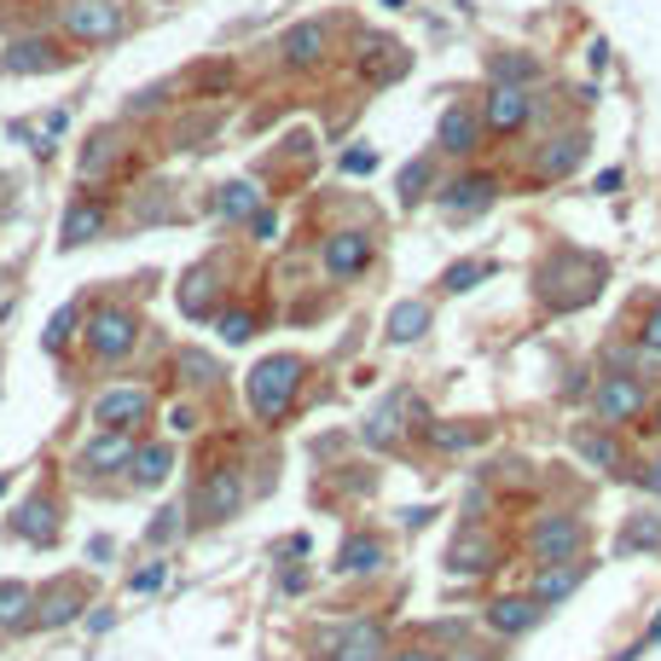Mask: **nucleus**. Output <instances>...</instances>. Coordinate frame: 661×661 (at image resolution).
I'll use <instances>...</instances> for the list:
<instances>
[{"instance_id":"obj_5","label":"nucleus","mask_w":661,"mask_h":661,"mask_svg":"<svg viewBox=\"0 0 661 661\" xmlns=\"http://www.w3.org/2000/svg\"><path fill=\"white\" fill-rule=\"evenodd\" d=\"M581 546H586V522L574 511H551V517H539L529 529V551H534L539 569H546V563H574Z\"/></svg>"},{"instance_id":"obj_11","label":"nucleus","mask_w":661,"mask_h":661,"mask_svg":"<svg viewBox=\"0 0 661 661\" xmlns=\"http://www.w3.org/2000/svg\"><path fill=\"white\" fill-rule=\"evenodd\" d=\"M586 134H551L546 145L534 151V180H569L574 168L586 163Z\"/></svg>"},{"instance_id":"obj_34","label":"nucleus","mask_w":661,"mask_h":661,"mask_svg":"<svg viewBox=\"0 0 661 661\" xmlns=\"http://www.w3.org/2000/svg\"><path fill=\"white\" fill-rule=\"evenodd\" d=\"M487 441V423H430V447L441 453H470Z\"/></svg>"},{"instance_id":"obj_30","label":"nucleus","mask_w":661,"mask_h":661,"mask_svg":"<svg viewBox=\"0 0 661 661\" xmlns=\"http://www.w3.org/2000/svg\"><path fill=\"white\" fill-rule=\"evenodd\" d=\"M360 435H366V447H395V441H401V401L389 395V401L371 406L366 423H360Z\"/></svg>"},{"instance_id":"obj_33","label":"nucleus","mask_w":661,"mask_h":661,"mask_svg":"<svg viewBox=\"0 0 661 661\" xmlns=\"http://www.w3.org/2000/svg\"><path fill=\"white\" fill-rule=\"evenodd\" d=\"M406 71H412V59H406L401 47H371V53L360 59V76L371 81V88H383V81H395Z\"/></svg>"},{"instance_id":"obj_1","label":"nucleus","mask_w":661,"mask_h":661,"mask_svg":"<svg viewBox=\"0 0 661 661\" xmlns=\"http://www.w3.org/2000/svg\"><path fill=\"white\" fill-rule=\"evenodd\" d=\"M603 284V262L598 256H581V250H551L546 262L534 267V296L546 314H574L598 296Z\"/></svg>"},{"instance_id":"obj_6","label":"nucleus","mask_w":661,"mask_h":661,"mask_svg":"<svg viewBox=\"0 0 661 661\" xmlns=\"http://www.w3.org/2000/svg\"><path fill=\"white\" fill-rule=\"evenodd\" d=\"M64 36L71 41H116L123 36V7L116 0H64Z\"/></svg>"},{"instance_id":"obj_44","label":"nucleus","mask_w":661,"mask_h":661,"mask_svg":"<svg viewBox=\"0 0 661 661\" xmlns=\"http://www.w3.org/2000/svg\"><path fill=\"white\" fill-rule=\"evenodd\" d=\"M378 168V151H343V175H371Z\"/></svg>"},{"instance_id":"obj_50","label":"nucleus","mask_w":661,"mask_h":661,"mask_svg":"<svg viewBox=\"0 0 661 661\" xmlns=\"http://www.w3.org/2000/svg\"><path fill=\"white\" fill-rule=\"evenodd\" d=\"M615 186H621V168H603V175H598V186H592V192H615Z\"/></svg>"},{"instance_id":"obj_28","label":"nucleus","mask_w":661,"mask_h":661,"mask_svg":"<svg viewBox=\"0 0 661 661\" xmlns=\"http://www.w3.org/2000/svg\"><path fill=\"white\" fill-rule=\"evenodd\" d=\"M574 453H581L592 470H621V465H626L621 441L609 435V430H574Z\"/></svg>"},{"instance_id":"obj_45","label":"nucleus","mask_w":661,"mask_h":661,"mask_svg":"<svg viewBox=\"0 0 661 661\" xmlns=\"http://www.w3.org/2000/svg\"><path fill=\"white\" fill-rule=\"evenodd\" d=\"M250 232H256L262 244H267V239H279V215H274V209H256V215H250Z\"/></svg>"},{"instance_id":"obj_40","label":"nucleus","mask_w":661,"mask_h":661,"mask_svg":"<svg viewBox=\"0 0 661 661\" xmlns=\"http://www.w3.org/2000/svg\"><path fill=\"white\" fill-rule=\"evenodd\" d=\"M180 529H186V522H180V511H168V505H163V511L145 522V546H151V551H168V546L180 539Z\"/></svg>"},{"instance_id":"obj_27","label":"nucleus","mask_w":661,"mask_h":661,"mask_svg":"<svg viewBox=\"0 0 661 661\" xmlns=\"http://www.w3.org/2000/svg\"><path fill=\"white\" fill-rule=\"evenodd\" d=\"M615 551H621V557L661 551V517H656V511H638V517H626V522H621V534H615Z\"/></svg>"},{"instance_id":"obj_29","label":"nucleus","mask_w":661,"mask_h":661,"mask_svg":"<svg viewBox=\"0 0 661 661\" xmlns=\"http://www.w3.org/2000/svg\"><path fill=\"white\" fill-rule=\"evenodd\" d=\"M220 308V291H215V274H186V284H180V314L186 319H209Z\"/></svg>"},{"instance_id":"obj_52","label":"nucleus","mask_w":661,"mask_h":661,"mask_svg":"<svg viewBox=\"0 0 661 661\" xmlns=\"http://www.w3.org/2000/svg\"><path fill=\"white\" fill-rule=\"evenodd\" d=\"M644 644H661V615L650 621V633H644Z\"/></svg>"},{"instance_id":"obj_22","label":"nucleus","mask_w":661,"mask_h":661,"mask_svg":"<svg viewBox=\"0 0 661 661\" xmlns=\"http://www.w3.org/2000/svg\"><path fill=\"white\" fill-rule=\"evenodd\" d=\"M12 534H18V539H29V546H53V539H59L53 494H36V499H24V511L12 517Z\"/></svg>"},{"instance_id":"obj_47","label":"nucleus","mask_w":661,"mask_h":661,"mask_svg":"<svg viewBox=\"0 0 661 661\" xmlns=\"http://www.w3.org/2000/svg\"><path fill=\"white\" fill-rule=\"evenodd\" d=\"M284 592H291V598H296V592H308V569H284Z\"/></svg>"},{"instance_id":"obj_43","label":"nucleus","mask_w":661,"mask_h":661,"mask_svg":"<svg viewBox=\"0 0 661 661\" xmlns=\"http://www.w3.org/2000/svg\"><path fill=\"white\" fill-rule=\"evenodd\" d=\"M163 581H168V563H145V569L128 581V592H157Z\"/></svg>"},{"instance_id":"obj_36","label":"nucleus","mask_w":661,"mask_h":661,"mask_svg":"<svg viewBox=\"0 0 661 661\" xmlns=\"http://www.w3.org/2000/svg\"><path fill=\"white\" fill-rule=\"evenodd\" d=\"M29 609H36V586L24 581H0V626H24Z\"/></svg>"},{"instance_id":"obj_32","label":"nucleus","mask_w":661,"mask_h":661,"mask_svg":"<svg viewBox=\"0 0 661 661\" xmlns=\"http://www.w3.org/2000/svg\"><path fill=\"white\" fill-rule=\"evenodd\" d=\"M430 331V302H395L389 308V343H418Z\"/></svg>"},{"instance_id":"obj_31","label":"nucleus","mask_w":661,"mask_h":661,"mask_svg":"<svg viewBox=\"0 0 661 661\" xmlns=\"http://www.w3.org/2000/svg\"><path fill=\"white\" fill-rule=\"evenodd\" d=\"M256 209H262V192H256L250 180H227V186L215 192V215H220V220H250Z\"/></svg>"},{"instance_id":"obj_46","label":"nucleus","mask_w":661,"mask_h":661,"mask_svg":"<svg viewBox=\"0 0 661 661\" xmlns=\"http://www.w3.org/2000/svg\"><path fill=\"white\" fill-rule=\"evenodd\" d=\"M644 354H656V360H661V308L644 319Z\"/></svg>"},{"instance_id":"obj_38","label":"nucleus","mask_w":661,"mask_h":661,"mask_svg":"<svg viewBox=\"0 0 661 661\" xmlns=\"http://www.w3.org/2000/svg\"><path fill=\"white\" fill-rule=\"evenodd\" d=\"M430 175H435V163H430V157H412V163H406L401 175H395V192H401L406 209H412V203L430 192Z\"/></svg>"},{"instance_id":"obj_51","label":"nucleus","mask_w":661,"mask_h":661,"mask_svg":"<svg viewBox=\"0 0 661 661\" xmlns=\"http://www.w3.org/2000/svg\"><path fill=\"white\" fill-rule=\"evenodd\" d=\"M644 487H656V494H661V465H644V476H638Z\"/></svg>"},{"instance_id":"obj_39","label":"nucleus","mask_w":661,"mask_h":661,"mask_svg":"<svg viewBox=\"0 0 661 661\" xmlns=\"http://www.w3.org/2000/svg\"><path fill=\"white\" fill-rule=\"evenodd\" d=\"M215 331H220V343L239 348V343H250V336H256V314H250V308H220V314H215Z\"/></svg>"},{"instance_id":"obj_54","label":"nucleus","mask_w":661,"mask_h":661,"mask_svg":"<svg viewBox=\"0 0 661 661\" xmlns=\"http://www.w3.org/2000/svg\"><path fill=\"white\" fill-rule=\"evenodd\" d=\"M7 487H12V476H7V470H0V499H7Z\"/></svg>"},{"instance_id":"obj_20","label":"nucleus","mask_w":661,"mask_h":661,"mask_svg":"<svg viewBox=\"0 0 661 661\" xmlns=\"http://www.w3.org/2000/svg\"><path fill=\"white\" fill-rule=\"evenodd\" d=\"M389 656V633H383V621H348L343 626V638H336V661H383Z\"/></svg>"},{"instance_id":"obj_55","label":"nucleus","mask_w":661,"mask_h":661,"mask_svg":"<svg viewBox=\"0 0 661 661\" xmlns=\"http://www.w3.org/2000/svg\"><path fill=\"white\" fill-rule=\"evenodd\" d=\"M656 423H661V406H656Z\"/></svg>"},{"instance_id":"obj_56","label":"nucleus","mask_w":661,"mask_h":661,"mask_svg":"<svg viewBox=\"0 0 661 661\" xmlns=\"http://www.w3.org/2000/svg\"><path fill=\"white\" fill-rule=\"evenodd\" d=\"M389 7H401V0H389Z\"/></svg>"},{"instance_id":"obj_15","label":"nucleus","mask_w":661,"mask_h":661,"mask_svg":"<svg viewBox=\"0 0 661 661\" xmlns=\"http://www.w3.org/2000/svg\"><path fill=\"white\" fill-rule=\"evenodd\" d=\"M389 563V539L371 534V529H354L343 534V546H336V574H378Z\"/></svg>"},{"instance_id":"obj_37","label":"nucleus","mask_w":661,"mask_h":661,"mask_svg":"<svg viewBox=\"0 0 661 661\" xmlns=\"http://www.w3.org/2000/svg\"><path fill=\"white\" fill-rule=\"evenodd\" d=\"M175 371H180L186 389H215V378H220V366H215L203 348H180V354H175Z\"/></svg>"},{"instance_id":"obj_2","label":"nucleus","mask_w":661,"mask_h":661,"mask_svg":"<svg viewBox=\"0 0 661 661\" xmlns=\"http://www.w3.org/2000/svg\"><path fill=\"white\" fill-rule=\"evenodd\" d=\"M296 395H302V354H267L244 383V401L262 423H279L296 406Z\"/></svg>"},{"instance_id":"obj_48","label":"nucleus","mask_w":661,"mask_h":661,"mask_svg":"<svg viewBox=\"0 0 661 661\" xmlns=\"http://www.w3.org/2000/svg\"><path fill=\"white\" fill-rule=\"evenodd\" d=\"M279 557H308V534H291V539L279 546Z\"/></svg>"},{"instance_id":"obj_24","label":"nucleus","mask_w":661,"mask_h":661,"mask_svg":"<svg viewBox=\"0 0 661 661\" xmlns=\"http://www.w3.org/2000/svg\"><path fill=\"white\" fill-rule=\"evenodd\" d=\"M586 581V563H546L534 574V586H529V598L539 603V609H551V603H563L574 586Z\"/></svg>"},{"instance_id":"obj_10","label":"nucleus","mask_w":661,"mask_h":661,"mask_svg":"<svg viewBox=\"0 0 661 661\" xmlns=\"http://www.w3.org/2000/svg\"><path fill=\"white\" fill-rule=\"evenodd\" d=\"M441 569L459 574V581H470V574H487V569H499V546H494L482 529H465V534L447 546V557H441Z\"/></svg>"},{"instance_id":"obj_12","label":"nucleus","mask_w":661,"mask_h":661,"mask_svg":"<svg viewBox=\"0 0 661 661\" xmlns=\"http://www.w3.org/2000/svg\"><path fill=\"white\" fill-rule=\"evenodd\" d=\"M435 145L447 151V157H476L482 116L470 111V105H447V111H441V123H435Z\"/></svg>"},{"instance_id":"obj_49","label":"nucleus","mask_w":661,"mask_h":661,"mask_svg":"<svg viewBox=\"0 0 661 661\" xmlns=\"http://www.w3.org/2000/svg\"><path fill=\"white\" fill-rule=\"evenodd\" d=\"M383 661H441L435 650H395V656H383Z\"/></svg>"},{"instance_id":"obj_13","label":"nucleus","mask_w":661,"mask_h":661,"mask_svg":"<svg viewBox=\"0 0 661 661\" xmlns=\"http://www.w3.org/2000/svg\"><path fill=\"white\" fill-rule=\"evenodd\" d=\"M529 116H534L529 88H494L487 105H482V128L487 134H517V128H529Z\"/></svg>"},{"instance_id":"obj_53","label":"nucleus","mask_w":661,"mask_h":661,"mask_svg":"<svg viewBox=\"0 0 661 661\" xmlns=\"http://www.w3.org/2000/svg\"><path fill=\"white\" fill-rule=\"evenodd\" d=\"M453 661H482L476 650H453Z\"/></svg>"},{"instance_id":"obj_19","label":"nucleus","mask_w":661,"mask_h":661,"mask_svg":"<svg viewBox=\"0 0 661 661\" xmlns=\"http://www.w3.org/2000/svg\"><path fill=\"white\" fill-rule=\"evenodd\" d=\"M279 53H284V64H291V71H319V64H326V53H331V29H326V24H296L291 36L279 41Z\"/></svg>"},{"instance_id":"obj_41","label":"nucleus","mask_w":661,"mask_h":661,"mask_svg":"<svg viewBox=\"0 0 661 661\" xmlns=\"http://www.w3.org/2000/svg\"><path fill=\"white\" fill-rule=\"evenodd\" d=\"M71 331H81V308H76V302L47 319V336H41V343H47V348H64V336H71Z\"/></svg>"},{"instance_id":"obj_42","label":"nucleus","mask_w":661,"mask_h":661,"mask_svg":"<svg viewBox=\"0 0 661 661\" xmlns=\"http://www.w3.org/2000/svg\"><path fill=\"white\" fill-rule=\"evenodd\" d=\"M111 134H93V140H88V151H81V175H99V168H105L111 163Z\"/></svg>"},{"instance_id":"obj_18","label":"nucleus","mask_w":661,"mask_h":661,"mask_svg":"<svg viewBox=\"0 0 661 661\" xmlns=\"http://www.w3.org/2000/svg\"><path fill=\"white\" fill-rule=\"evenodd\" d=\"M366 267H371V239L366 232H336V239H326V274L336 284L360 279Z\"/></svg>"},{"instance_id":"obj_4","label":"nucleus","mask_w":661,"mask_h":661,"mask_svg":"<svg viewBox=\"0 0 661 661\" xmlns=\"http://www.w3.org/2000/svg\"><path fill=\"white\" fill-rule=\"evenodd\" d=\"M244 511V476L239 465H215L209 476H203L192 487V522L203 529V522H232Z\"/></svg>"},{"instance_id":"obj_26","label":"nucleus","mask_w":661,"mask_h":661,"mask_svg":"<svg viewBox=\"0 0 661 661\" xmlns=\"http://www.w3.org/2000/svg\"><path fill=\"white\" fill-rule=\"evenodd\" d=\"M539 71H546V64L534 53H487V81H494V88H534Z\"/></svg>"},{"instance_id":"obj_7","label":"nucleus","mask_w":661,"mask_h":661,"mask_svg":"<svg viewBox=\"0 0 661 661\" xmlns=\"http://www.w3.org/2000/svg\"><path fill=\"white\" fill-rule=\"evenodd\" d=\"M151 418V389H140V383H116V389H105V395L93 401V423L99 430H140V423Z\"/></svg>"},{"instance_id":"obj_8","label":"nucleus","mask_w":661,"mask_h":661,"mask_svg":"<svg viewBox=\"0 0 661 661\" xmlns=\"http://www.w3.org/2000/svg\"><path fill=\"white\" fill-rule=\"evenodd\" d=\"M592 412H598L603 430H615V423H633V418L644 412V383H638V378H626V371H609V378H598Z\"/></svg>"},{"instance_id":"obj_3","label":"nucleus","mask_w":661,"mask_h":661,"mask_svg":"<svg viewBox=\"0 0 661 661\" xmlns=\"http://www.w3.org/2000/svg\"><path fill=\"white\" fill-rule=\"evenodd\" d=\"M81 343H88V354L99 366L128 360L134 343H140V314H134V308H99L88 326H81Z\"/></svg>"},{"instance_id":"obj_23","label":"nucleus","mask_w":661,"mask_h":661,"mask_svg":"<svg viewBox=\"0 0 661 661\" xmlns=\"http://www.w3.org/2000/svg\"><path fill=\"white\" fill-rule=\"evenodd\" d=\"M128 476H134V487H163L168 476H175V447H168V441H145V447H134Z\"/></svg>"},{"instance_id":"obj_14","label":"nucleus","mask_w":661,"mask_h":661,"mask_svg":"<svg viewBox=\"0 0 661 661\" xmlns=\"http://www.w3.org/2000/svg\"><path fill=\"white\" fill-rule=\"evenodd\" d=\"M134 459V435L128 430H99L88 447L76 453V465L88 470V476H111V470H128Z\"/></svg>"},{"instance_id":"obj_25","label":"nucleus","mask_w":661,"mask_h":661,"mask_svg":"<svg viewBox=\"0 0 661 661\" xmlns=\"http://www.w3.org/2000/svg\"><path fill=\"white\" fill-rule=\"evenodd\" d=\"M76 615H81V586L59 581V586L36 592V615H29V626H64V621H76Z\"/></svg>"},{"instance_id":"obj_21","label":"nucleus","mask_w":661,"mask_h":661,"mask_svg":"<svg viewBox=\"0 0 661 661\" xmlns=\"http://www.w3.org/2000/svg\"><path fill=\"white\" fill-rule=\"evenodd\" d=\"M482 621L494 626V633H505V638H522V633L539 621V603L529 598V592H511V598H494V603H487Z\"/></svg>"},{"instance_id":"obj_35","label":"nucleus","mask_w":661,"mask_h":661,"mask_svg":"<svg viewBox=\"0 0 661 661\" xmlns=\"http://www.w3.org/2000/svg\"><path fill=\"white\" fill-rule=\"evenodd\" d=\"M487 279H494V262H476V256H470V262H453L447 274H441V291H447V296H465V291H476V284H487Z\"/></svg>"},{"instance_id":"obj_9","label":"nucleus","mask_w":661,"mask_h":661,"mask_svg":"<svg viewBox=\"0 0 661 661\" xmlns=\"http://www.w3.org/2000/svg\"><path fill=\"white\" fill-rule=\"evenodd\" d=\"M71 64V53H64L59 41H47V36H24V41H12L7 53H0V71L7 76H53Z\"/></svg>"},{"instance_id":"obj_17","label":"nucleus","mask_w":661,"mask_h":661,"mask_svg":"<svg viewBox=\"0 0 661 661\" xmlns=\"http://www.w3.org/2000/svg\"><path fill=\"white\" fill-rule=\"evenodd\" d=\"M494 198H499V180L482 175V168H470V175H459V180L441 186V209H453V215H476V209H487Z\"/></svg>"},{"instance_id":"obj_16","label":"nucleus","mask_w":661,"mask_h":661,"mask_svg":"<svg viewBox=\"0 0 661 661\" xmlns=\"http://www.w3.org/2000/svg\"><path fill=\"white\" fill-rule=\"evenodd\" d=\"M105 220H111V209L99 198H71V209H64V220H59V244L64 250L93 244L99 232H105Z\"/></svg>"}]
</instances>
